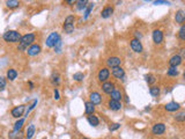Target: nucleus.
<instances>
[{"label": "nucleus", "mask_w": 185, "mask_h": 139, "mask_svg": "<svg viewBox=\"0 0 185 139\" xmlns=\"http://www.w3.org/2000/svg\"><path fill=\"white\" fill-rule=\"evenodd\" d=\"M35 38H36V35L34 33H29V34H26L21 37L20 42H19V46H18V50H27L28 46L33 45L34 42H35Z\"/></svg>", "instance_id": "f257e3e1"}, {"label": "nucleus", "mask_w": 185, "mask_h": 139, "mask_svg": "<svg viewBox=\"0 0 185 139\" xmlns=\"http://www.w3.org/2000/svg\"><path fill=\"white\" fill-rule=\"evenodd\" d=\"M21 37H22L21 34L16 30H8L2 36L4 41H6L7 43H18V42H20Z\"/></svg>", "instance_id": "f03ea898"}, {"label": "nucleus", "mask_w": 185, "mask_h": 139, "mask_svg": "<svg viewBox=\"0 0 185 139\" xmlns=\"http://www.w3.org/2000/svg\"><path fill=\"white\" fill-rule=\"evenodd\" d=\"M74 22H75V16L74 15H70L65 19V22H64V30L66 34H72L73 30H74Z\"/></svg>", "instance_id": "7ed1b4c3"}, {"label": "nucleus", "mask_w": 185, "mask_h": 139, "mask_svg": "<svg viewBox=\"0 0 185 139\" xmlns=\"http://www.w3.org/2000/svg\"><path fill=\"white\" fill-rule=\"evenodd\" d=\"M60 41V35L58 33H51L45 41V45L47 48H54V45Z\"/></svg>", "instance_id": "20e7f679"}, {"label": "nucleus", "mask_w": 185, "mask_h": 139, "mask_svg": "<svg viewBox=\"0 0 185 139\" xmlns=\"http://www.w3.org/2000/svg\"><path fill=\"white\" fill-rule=\"evenodd\" d=\"M109 78H110V70L108 67H102L101 70L97 73V79H99V82H106L109 81Z\"/></svg>", "instance_id": "39448f33"}, {"label": "nucleus", "mask_w": 185, "mask_h": 139, "mask_svg": "<svg viewBox=\"0 0 185 139\" xmlns=\"http://www.w3.org/2000/svg\"><path fill=\"white\" fill-rule=\"evenodd\" d=\"M165 130H167L165 124H163V123H156V124L153 125L152 133L154 136H161V134H163L165 132Z\"/></svg>", "instance_id": "423d86ee"}, {"label": "nucleus", "mask_w": 185, "mask_h": 139, "mask_svg": "<svg viewBox=\"0 0 185 139\" xmlns=\"http://www.w3.org/2000/svg\"><path fill=\"white\" fill-rule=\"evenodd\" d=\"M130 45H131V49H132L133 51L137 53L142 52V50H144V46L141 44V42L137 40V38H132V40L130 41Z\"/></svg>", "instance_id": "0eeeda50"}, {"label": "nucleus", "mask_w": 185, "mask_h": 139, "mask_svg": "<svg viewBox=\"0 0 185 139\" xmlns=\"http://www.w3.org/2000/svg\"><path fill=\"white\" fill-rule=\"evenodd\" d=\"M120 64H122V59L119 57H116V56L109 57L106 59V65H108V67H111V68L120 66Z\"/></svg>", "instance_id": "6e6552de"}, {"label": "nucleus", "mask_w": 185, "mask_h": 139, "mask_svg": "<svg viewBox=\"0 0 185 139\" xmlns=\"http://www.w3.org/2000/svg\"><path fill=\"white\" fill-rule=\"evenodd\" d=\"M24 110H26V106L24 104H21V106H18V107H14L13 109H12V116L15 117V118H19L21 117L23 114H24Z\"/></svg>", "instance_id": "1a4fd4ad"}, {"label": "nucleus", "mask_w": 185, "mask_h": 139, "mask_svg": "<svg viewBox=\"0 0 185 139\" xmlns=\"http://www.w3.org/2000/svg\"><path fill=\"white\" fill-rule=\"evenodd\" d=\"M183 57L180 55H174L171 58L169 59V66L170 67H177L182 64Z\"/></svg>", "instance_id": "9d476101"}, {"label": "nucleus", "mask_w": 185, "mask_h": 139, "mask_svg": "<svg viewBox=\"0 0 185 139\" xmlns=\"http://www.w3.org/2000/svg\"><path fill=\"white\" fill-rule=\"evenodd\" d=\"M153 41L155 44H161L163 42V33L160 29L153 30Z\"/></svg>", "instance_id": "9b49d317"}, {"label": "nucleus", "mask_w": 185, "mask_h": 139, "mask_svg": "<svg viewBox=\"0 0 185 139\" xmlns=\"http://www.w3.org/2000/svg\"><path fill=\"white\" fill-rule=\"evenodd\" d=\"M108 107H109V109L110 110H113V111H118L120 110L122 108H123V104H122V102H119V101H115V100H109V102H108Z\"/></svg>", "instance_id": "f8f14e48"}, {"label": "nucleus", "mask_w": 185, "mask_h": 139, "mask_svg": "<svg viewBox=\"0 0 185 139\" xmlns=\"http://www.w3.org/2000/svg\"><path fill=\"white\" fill-rule=\"evenodd\" d=\"M101 88H102V91L105 93V94H109V95H110L116 87H115V84H113V82H111V81H106V82H103V84H102V87H101Z\"/></svg>", "instance_id": "ddd939ff"}, {"label": "nucleus", "mask_w": 185, "mask_h": 139, "mask_svg": "<svg viewBox=\"0 0 185 139\" xmlns=\"http://www.w3.org/2000/svg\"><path fill=\"white\" fill-rule=\"evenodd\" d=\"M164 109L167 111H170V113H174V111H177L180 109V104L178 102H175V101H171L169 103H167L164 106Z\"/></svg>", "instance_id": "4468645a"}, {"label": "nucleus", "mask_w": 185, "mask_h": 139, "mask_svg": "<svg viewBox=\"0 0 185 139\" xmlns=\"http://www.w3.org/2000/svg\"><path fill=\"white\" fill-rule=\"evenodd\" d=\"M41 52V45L40 44H33V45H30L28 49H27V53H28V56H37L38 53Z\"/></svg>", "instance_id": "2eb2a0df"}, {"label": "nucleus", "mask_w": 185, "mask_h": 139, "mask_svg": "<svg viewBox=\"0 0 185 139\" xmlns=\"http://www.w3.org/2000/svg\"><path fill=\"white\" fill-rule=\"evenodd\" d=\"M89 99H90V102H92V104H101V102H102V96H101V94L97 92H92L90 93V95H89Z\"/></svg>", "instance_id": "dca6fc26"}, {"label": "nucleus", "mask_w": 185, "mask_h": 139, "mask_svg": "<svg viewBox=\"0 0 185 139\" xmlns=\"http://www.w3.org/2000/svg\"><path fill=\"white\" fill-rule=\"evenodd\" d=\"M175 21L177 22V23H179V25H185V12L184 11H182V9H179V11H177L176 12V14H175Z\"/></svg>", "instance_id": "f3484780"}, {"label": "nucleus", "mask_w": 185, "mask_h": 139, "mask_svg": "<svg viewBox=\"0 0 185 139\" xmlns=\"http://www.w3.org/2000/svg\"><path fill=\"white\" fill-rule=\"evenodd\" d=\"M112 75L117 79H123L125 77V71L120 66L118 67H113L112 68Z\"/></svg>", "instance_id": "a211bd4d"}, {"label": "nucleus", "mask_w": 185, "mask_h": 139, "mask_svg": "<svg viewBox=\"0 0 185 139\" xmlns=\"http://www.w3.org/2000/svg\"><path fill=\"white\" fill-rule=\"evenodd\" d=\"M85 113L86 115H94L95 113V104H92L90 101H87L86 103H85Z\"/></svg>", "instance_id": "6ab92c4d"}, {"label": "nucleus", "mask_w": 185, "mask_h": 139, "mask_svg": "<svg viewBox=\"0 0 185 139\" xmlns=\"http://www.w3.org/2000/svg\"><path fill=\"white\" fill-rule=\"evenodd\" d=\"M110 99L111 100H115V101H122V99H123V93H122V91L120 89H113V92L110 94Z\"/></svg>", "instance_id": "aec40b11"}, {"label": "nucleus", "mask_w": 185, "mask_h": 139, "mask_svg": "<svg viewBox=\"0 0 185 139\" xmlns=\"http://www.w3.org/2000/svg\"><path fill=\"white\" fill-rule=\"evenodd\" d=\"M113 13V7L112 6H106L103 8V11H102V14H101V16L103 18V19H108V18H110Z\"/></svg>", "instance_id": "412c9836"}, {"label": "nucleus", "mask_w": 185, "mask_h": 139, "mask_svg": "<svg viewBox=\"0 0 185 139\" xmlns=\"http://www.w3.org/2000/svg\"><path fill=\"white\" fill-rule=\"evenodd\" d=\"M6 77H7V79L9 80V81H14V80L18 78V71H16V70H14V68H9V70L7 71Z\"/></svg>", "instance_id": "4be33fe9"}, {"label": "nucleus", "mask_w": 185, "mask_h": 139, "mask_svg": "<svg viewBox=\"0 0 185 139\" xmlns=\"http://www.w3.org/2000/svg\"><path fill=\"white\" fill-rule=\"evenodd\" d=\"M87 121H88V123H89L92 126H97L99 124V119L97 118L96 116H94V115L87 116Z\"/></svg>", "instance_id": "5701e85b"}, {"label": "nucleus", "mask_w": 185, "mask_h": 139, "mask_svg": "<svg viewBox=\"0 0 185 139\" xmlns=\"http://www.w3.org/2000/svg\"><path fill=\"white\" fill-rule=\"evenodd\" d=\"M35 134V125L34 124H29L28 129H27V132H26V138L27 139H31Z\"/></svg>", "instance_id": "b1692460"}, {"label": "nucleus", "mask_w": 185, "mask_h": 139, "mask_svg": "<svg viewBox=\"0 0 185 139\" xmlns=\"http://www.w3.org/2000/svg\"><path fill=\"white\" fill-rule=\"evenodd\" d=\"M6 6L8 8H16V7L20 6V1H18V0H7Z\"/></svg>", "instance_id": "393cba45"}, {"label": "nucleus", "mask_w": 185, "mask_h": 139, "mask_svg": "<svg viewBox=\"0 0 185 139\" xmlns=\"http://www.w3.org/2000/svg\"><path fill=\"white\" fill-rule=\"evenodd\" d=\"M23 124H24V118L18 119L15 122V124H14V131H20L21 129H22V126H23Z\"/></svg>", "instance_id": "a878e982"}, {"label": "nucleus", "mask_w": 185, "mask_h": 139, "mask_svg": "<svg viewBox=\"0 0 185 139\" xmlns=\"http://www.w3.org/2000/svg\"><path fill=\"white\" fill-rule=\"evenodd\" d=\"M51 82H52L54 86H58L60 84V75L58 73H53L52 75H51Z\"/></svg>", "instance_id": "bb28decb"}, {"label": "nucleus", "mask_w": 185, "mask_h": 139, "mask_svg": "<svg viewBox=\"0 0 185 139\" xmlns=\"http://www.w3.org/2000/svg\"><path fill=\"white\" fill-rule=\"evenodd\" d=\"M149 93H151V95L154 96V98H157L160 95V87L157 86H152L149 88Z\"/></svg>", "instance_id": "cd10ccee"}, {"label": "nucleus", "mask_w": 185, "mask_h": 139, "mask_svg": "<svg viewBox=\"0 0 185 139\" xmlns=\"http://www.w3.org/2000/svg\"><path fill=\"white\" fill-rule=\"evenodd\" d=\"M167 74H168L169 77H177L179 74V72H178V70H177V67H169Z\"/></svg>", "instance_id": "c85d7f7f"}, {"label": "nucleus", "mask_w": 185, "mask_h": 139, "mask_svg": "<svg viewBox=\"0 0 185 139\" xmlns=\"http://www.w3.org/2000/svg\"><path fill=\"white\" fill-rule=\"evenodd\" d=\"M145 79H146V81H147L148 85H153V84L156 81V78H155L154 74H146Z\"/></svg>", "instance_id": "c756f323"}, {"label": "nucleus", "mask_w": 185, "mask_h": 139, "mask_svg": "<svg viewBox=\"0 0 185 139\" xmlns=\"http://www.w3.org/2000/svg\"><path fill=\"white\" fill-rule=\"evenodd\" d=\"M73 79L75 80V81H78V82H81L82 80L85 79V75H83V73L76 72V73L73 74Z\"/></svg>", "instance_id": "7c9ffc66"}, {"label": "nucleus", "mask_w": 185, "mask_h": 139, "mask_svg": "<svg viewBox=\"0 0 185 139\" xmlns=\"http://www.w3.org/2000/svg\"><path fill=\"white\" fill-rule=\"evenodd\" d=\"M87 4H88V1H87V0L76 1V7H78V9H79V11H82V9H85V8L87 7Z\"/></svg>", "instance_id": "2f4dec72"}, {"label": "nucleus", "mask_w": 185, "mask_h": 139, "mask_svg": "<svg viewBox=\"0 0 185 139\" xmlns=\"http://www.w3.org/2000/svg\"><path fill=\"white\" fill-rule=\"evenodd\" d=\"M178 37L179 40L185 41V25H183V26L180 27V29H179L178 31Z\"/></svg>", "instance_id": "473e14b6"}, {"label": "nucleus", "mask_w": 185, "mask_h": 139, "mask_svg": "<svg viewBox=\"0 0 185 139\" xmlns=\"http://www.w3.org/2000/svg\"><path fill=\"white\" fill-rule=\"evenodd\" d=\"M175 119L177 122H185V113H179L175 116Z\"/></svg>", "instance_id": "72a5a7b5"}, {"label": "nucleus", "mask_w": 185, "mask_h": 139, "mask_svg": "<svg viewBox=\"0 0 185 139\" xmlns=\"http://www.w3.org/2000/svg\"><path fill=\"white\" fill-rule=\"evenodd\" d=\"M92 8H94V4H89V5H88V8L86 9V12H85V16H83L85 19H87V18L89 16V14H90Z\"/></svg>", "instance_id": "f704fd0d"}, {"label": "nucleus", "mask_w": 185, "mask_h": 139, "mask_svg": "<svg viewBox=\"0 0 185 139\" xmlns=\"http://www.w3.org/2000/svg\"><path fill=\"white\" fill-rule=\"evenodd\" d=\"M6 84H7L6 79H5L4 77H0V92L5 89V87H6Z\"/></svg>", "instance_id": "c9c22d12"}, {"label": "nucleus", "mask_w": 185, "mask_h": 139, "mask_svg": "<svg viewBox=\"0 0 185 139\" xmlns=\"http://www.w3.org/2000/svg\"><path fill=\"white\" fill-rule=\"evenodd\" d=\"M61 46H63V42H61V40L54 45V51L57 53H59V52H61Z\"/></svg>", "instance_id": "e433bc0d"}, {"label": "nucleus", "mask_w": 185, "mask_h": 139, "mask_svg": "<svg viewBox=\"0 0 185 139\" xmlns=\"http://www.w3.org/2000/svg\"><path fill=\"white\" fill-rule=\"evenodd\" d=\"M119 127H120V124H119V123H113V124H111V125H110L109 130L112 132V131H116V130H118Z\"/></svg>", "instance_id": "4c0bfd02"}, {"label": "nucleus", "mask_w": 185, "mask_h": 139, "mask_svg": "<svg viewBox=\"0 0 185 139\" xmlns=\"http://www.w3.org/2000/svg\"><path fill=\"white\" fill-rule=\"evenodd\" d=\"M153 4L154 5H170V2L169 1H165V0H156Z\"/></svg>", "instance_id": "58836bf2"}, {"label": "nucleus", "mask_w": 185, "mask_h": 139, "mask_svg": "<svg viewBox=\"0 0 185 139\" xmlns=\"http://www.w3.org/2000/svg\"><path fill=\"white\" fill-rule=\"evenodd\" d=\"M36 104H37V100H35V101H34V102H33V104H31V106L29 107V108H28V110H27V111H26V116H28V114L30 113V111L33 110L34 108L36 107Z\"/></svg>", "instance_id": "ea45409f"}, {"label": "nucleus", "mask_w": 185, "mask_h": 139, "mask_svg": "<svg viewBox=\"0 0 185 139\" xmlns=\"http://www.w3.org/2000/svg\"><path fill=\"white\" fill-rule=\"evenodd\" d=\"M53 96H54V100H58L60 99V94H59V91L57 89V88H54V91H53Z\"/></svg>", "instance_id": "a19ab883"}, {"label": "nucleus", "mask_w": 185, "mask_h": 139, "mask_svg": "<svg viewBox=\"0 0 185 139\" xmlns=\"http://www.w3.org/2000/svg\"><path fill=\"white\" fill-rule=\"evenodd\" d=\"M66 4L72 5V4H76V1H75V0H68V1H66Z\"/></svg>", "instance_id": "79ce46f5"}, {"label": "nucleus", "mask_w": 185, "mask_h": 139, "mask_svg": "<svg viewBox=\"0 0 185 139\" xmlns=\"http://www.w3.org/2000/svg\"><path fill=\"white\" fill-rule=\"evenodd\" d=\"M135 36H137V40L140 41V38H141V34H139L138 31H137V33H135Z\"/></svg>", "instance_id": "37998d69"}, {"label": "nucleus", "mask_w": 185, "mask_h": 139, "mask_svg": "<svg viewBox=\"0 0 185 139\" xmlns=\"http://www.w3.org/2000/svg\"><path fill=\"white\" fill-rule=\"evenodd\" d=\"M29 86H30V89H34V84L31 81H29Z\"/></svg>", "instance_id": "c03bdc74"}, {"label": "nucleus", "mask_w": 185, "mask_h": 139, "mask_svg": "<svg viewBox=\"0 0 185 139\" xmlns=\"http://www.w3.org/2000/svg\"><path fill=\"white\" fill-rule=\"evenodd\" d=\"M180 53H182L183 56H185V49H182V50H180Z\"/></svg>", "instance_id": "a18cd8bd"}, {"label": "nucleus", "mask_w": 185, "mask_h": 139, "mask_svg": "<svg viewBox=\"0 0 185 139\" xmlns=\"http://www.w3.org/2000/svg\"><path fill=\"white\" fill-rule=\"evenodd\" d=\"M183 77H184V79H185V71H184V73H183Z\"/></svg>", "instance_id": "49530a36"}, {"label": "nucleus", "mask_w": 185, "mask_h": 139, "mask_svg": "<svg viewBox=\"0 0 185 139\" xmlns=\"http://www.w3.org/2000/svg\"><path fill=\"white\" fill-rule=\"evenodd\" d=\"M82 139H89V138H82Z\"/></svg>", "instance_id": "de8ad7c7"}, {"label": "nucleus", "mask_w": 185, "mask_h": 139, "mask_svg": "<svg viewBox=\"0 0 185 139\" xmlns=\"http://www.w3.org/2000/svg\"><path fill=\"white\" fill-rule=\"evenodd\" d=\"M19 139H20V138H19Z\"/></svg>", "instance_id": "09e8293b"}]
</instances>
